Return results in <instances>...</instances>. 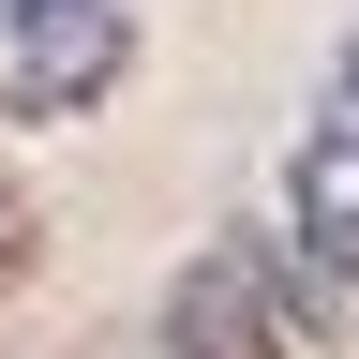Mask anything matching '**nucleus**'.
Instances as JSON below:
<instances>
[{"label":"nucleus","mask_w":359,"mask_h":359,"mask_svg":"<svg viewBox=\"0 0 359 359\" xmlns=\"http://www.w3.org/2000/svg\"><path fill=\"white\" fill-rule=\"evenodd\" d=\"M165 359H299V285L269 240H210L165 285Z\"/></svg>","instance_id":"nucleus-1"},{"label":"nucleus","mask_w":359,"mask_h":359,"mask_svg":"<svg viewBox=\"0 0 359 359\" xmlns=\"http://www.w3.org/2000/svg\"><path fill=\"white\" fill-rule=\"evenodd\" d=\"M0 30H15V60H0V105L15 120H90L135 60V15L120 0H0Z\"/></svg>","instance_id":"nucleus-2"},{"label":"nucleus","mask_w":359,"mask_h":359,"mask_svg":"<svg viewBox=\"0 0 359 359\" xmlns=\"http://www.w3.org/2000/svg\"><path fill=\"white\" fill-rule=\"evenodd\" d=\"M285 240H299V269L359 285V45L330 60V90H314V120L285 150Z\"/></svg>","instance_id":"nucleus-3"},{"label":"nucleus","mask_w":359,"mask_h":359,"mask_svg":"<svg viewBox=\"0 0 359 359\" xmlns=\"http://www.w3.org/2000/svg\"><path fill=\"white\" fill-rule=\"evenodd\" d=\"M30 240H45V210L0 180V314H15V285H30Z\"/></svg>","instance_id":"nucleus-4"}]
</instances>
